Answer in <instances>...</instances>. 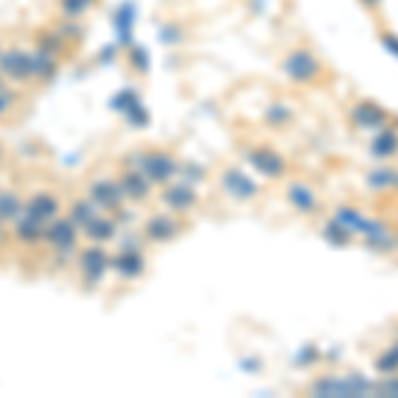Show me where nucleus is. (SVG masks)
<instances>
[{
  "label": "nucleus",
  "instance_id": "obj_1",
  "mask_svg": "<svg viewBox=\"0 0 398 398\" xmlns=\"http://www.w3.org/2000/svg\"><path fill=\"white\" fill-rule=\"evenodd\" d=\"M372 388H375V382L364 380L361 375H345V377L327 375V377L316 380V382L311 385V393L324 396V398H335V396L356 398V396H369V393H372Z\"/></svg>",
  "mask_w": 398,
  "mask_h": 398
},
{
  "label": "nucleus",
  "instance_id": "obj_2",
  "mask_svg": "<svg viewBox=\"0 0 398 398\" xmlns=\"http://www.w3.org/2000/svg\"><path fill=\"white\" fill-rule=\"evenodd\" d=\"M284 72L289 75L292 82H300V85H308V82H316L318 75H321V61L306 48L292 50L284 61Z\"/></svg>",
  "mask_w": 398,
  "mask_h": 398
},
{
  "label": "nucleus",
  "instance_id": "obj_3",
  "mask_svg": "<svg viewBox=\"0 0 398 398\" xmlns=\"http://www.w3.org/2000/svg\"><path fill=\"white\" fill-rule=\"evenodd\" d=\"M350 122L358 130H380L385 128V122H388V112L375 101H358L356 107L350 109Z\"/></svg>",
  "mask_w": 398,
  "mask_h": 398
},
{
  "label": "nucleus",
  "instance_id": "obj_4",
  "mask_svg": "<svg viewBox=\"0 0 398 398\" xmlns=\"http://www.w3.org/2000/svg\"><path fill=\"white\" fill-rule=\"evenodd\" d=\"M287 199H289V205H292V208L300 210V213H306V215H311V213H316L318 210L316 191L311 189L308 183H303V181H295V183L289 186Z\"/></svg>",
  "mask_w": 398,
  "mask_h": 398
},
{
  "label": "nucleus",
  "instance_id": "obj_5",
  "mask_svg": "<svg viewBox=\"0 0 398 398\" xmlns=\"http://www.w3.org/2000/svg\"><path fill=\"white\" fill-rule=\"evenodd\" d=\"M252 165L263 173V176H269V178H281L284 173H287V162L281 159V154H276V151L271 149H258L252 151Z\"/></svg>",
  "mask_w": 398,
  "mask_h": 398
},
{
  "label": "nucleus",
  "instance_id": "obj_6",
  "mask_svg": "<svg viewBox=\"0 0 398 398\" xmlns=\"http://www.w3.org/2000/svg\"><path fill=\"white\" fill-rule=\"evenodd\" d=\"M335 220L343 223L350 234H367V231L372 229V218L361 215L356 208H348V205H340V208L335 210Z\"/></svg>",
  "mask_w": 398,
  "mask_h": 398
},
{
  "label": "nucleus",
  "instance_id": "obj_7",
  "mask_svg": "<svg viewBox=\"0 0 398 398\" xmlns=\"http://www.w3.org/2000/svg\"><path fill=\"white\" fill-rule=\"evenodd\" d=\"M372 154L377 159H393L398 154V130L393 128H380V133L372 141Z\"/></svg>",
  "mask_w": 398,
  "mask_h": 398
},
{
  "label": "nucleus",
  "instance_id": "obj_8",
  "mask_svg": "<svg viewBox=\"0 0 398 398\" xmlns=\"http://www.w3.org/2000/svg\"><path fill=\"white\" fill-rule=\"evenodd\" d=\"M367 183H369V189H398V170L393 168H377V170H372L367 176Z\"/></svg>",
  "mask_w": 398,
  "mask_h": 398
},
{
  "label": "nucleus",
  "instance_id": "obj_9",
  "mask_svg": "<svg viewBox=\"0 0 398 398\" xmlns=\"http://www.w3.org/2000/svg\"><path fill=\"white\" fill-rule=\"evenodd\" d=\"M324 239L327 242H332L335 247H345V244H350V239H353V234H350L343 223H338V220H329L327 226H324Z\"/></svg>",
  "mask_w": 398,
  "mask_h": 398
},
{
  "label": "nucleus",
  "instance_id": "obj_10",
  "mask_svg": "<svg viewBox=\"0 0 398 398\" xmlns=\"http://www.w3.org/2000/svg\"><path fill=\"white\" fill-rule=\"evenodd\" d=\"M375 369L382 372V375H393V372H398V345L385 350V353L375 361Z\"/></svg>",
  "mask_w": 398,
  "mask_h": 398
},
{
  "label": "nucleus",
  "instance_id": "obj_11",
  "mask_svg": "<svg viewBox=\"0 0 398 398\" xmlns=\"http://www.w3.org/2000/svg\"><path fill=\"white\" fill-rule=\"evenodd\" d=\"M226 186H229L231 191H237L239 197H249V194L258 191L247 178H244V176H239V173H229V176H226Z\"/></svg>",
  "mask_w": 398,
  "mask_h": 398
},
{
  "label": "nucleus",
  "instance_id": "obj_12",
  "mask_svg": "<svg viewBox=\"0 0 398 398\" xmlns=\"http://www.w3.org/2000/svg\"><path fill=\"white\" fill-rule=\"evenodd\" d=\"M372 393H380V396H398V375H396V372H393V375H388L385 380L375 382Z\"/></svg>",
  "mask_w": 398,
  "mask_h": 398
},
{
  "label": "nucleus",
  "instance_id": "obj_13",
  "mask_svg": "<svg viewBox=\"0 0 398 398\" xmlns=\"http://www.w3.org/2000/svg\"><path fill=\"white\" fill-rule=\"evenodd\" d=\"M382 45L390 50V53H396V59H398V38L393 35V32H382Z\"/></svg>",
  "mask_w": 398,
  "mask_h": 398
},
{
  "label": "nucleus",
  "instance_id": "obj_14",
  "mask_svg": "<svg viewBox=\"0 0 398 398\" xmlns=\"http://www.w3.org/2000/svg\"><path fill=\"white\" fill-rule=\"evenodd\" d=\"M361 3H364V6H369V9H377V6H380V0H361Z\"/></svg>",
  "mask_w": 398,
  "mask_h": 398
},
{
  "label": "nucleus",
  "instance_id": "obj_15",
  "mask_svg": "<svg viewBox=\"0 0 398 398\" xmlns=\"http://www.w3.org/2000/svg\"><path fill=\"white\" fill-rule=\"evenodd\" d=\"M396 220H398V210H396Z\"/></svg>",
  "mask_w": 398,
  "mask_h": 398
},
{
  "label": "nucleus",
  "instance_id": "obj_16",
  "mask_svg": "<svg viewBox=\"0 0 398 398\" xmlns=\"http://www.w3.org/2000/svg\"><path fill=\"white\" fill-rule=\"evenodd\" d=\"M396 247H398V237H396Z\"/></svg>",
  "mask_w": 398,
  "mask_h": 398
}]
</instances>
